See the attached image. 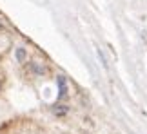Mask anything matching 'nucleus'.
<instances>
[{
    "label": "nucleus",
    "instance_id": "obj_3",
    "mask_svg": "<svg viewBox=\"0 0 147 134\" xmlns=\"http://www.w3.org/2000/svg\"><path fill=\"white\" fill-rule=\"evenodd\" d=\"M16 58H18V62H24V58H26V51L24 49H16Z\"/></svg>",
    "mask_w": 147,
    "mask_h": 134
},
{
    "label": "nucleus",
    "instance_id": "obj_2",
    "mask_svg": "<svg viewBox=\"0 0 147 134\" xmlns=\"http://www.w3.org/2000/svg\"><path fill=\"white\" fill-rule=\"evenodd\" d=\"M67 111H69V109H67L65 105H56V107L53 109V113H55L56 116H62V114H65Z\"/></svg>",
    "mask_w": 147,
    "mask_h": 134
},
{
    "label": "nucleus",
    "instance_id": "obj_1",
    "mask_svg": "<svg viewBox=\"0 0 147 134\" xmlns=\"http://www.w3.org/2000/svg\"><path fill=\"white\" fill-rule=\"evenodd\" d=\"M58 89H60V98H64L67 94V82H65V76H58Z\"/></svg>",
    "mask_w": 147,
    "mask_h": 134
}]
</instances>
